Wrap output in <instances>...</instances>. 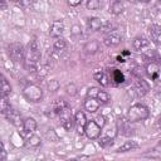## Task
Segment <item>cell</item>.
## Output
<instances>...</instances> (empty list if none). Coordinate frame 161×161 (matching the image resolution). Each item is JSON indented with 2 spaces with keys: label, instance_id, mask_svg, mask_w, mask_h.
I'll return each instance as SVG.
<instances>
[{
  "label": "cell",
  "instance_id": "74e56055",
  "mask_svg": "<svg viewBox=\"0 0 161 161\" xmlns=\"http://www.w3.org/2000/svg\"><path fill=\"white\" fill-rule=\"evenodd\" d=\"M98 92H99V88H97V87H91V88L87 91V97H93V98H96L97 94H98Z\"/></svg>",
  "mask_w": 161,
  "mask_h": 161
},
{
  "label": "cell",
  "instance_id": "ee69618b",
  "mask_svg": "<svg viewBox=\"0 0 161 161\" xmlns=\"http://www.w3.org/2000/svg\"><path fill=\"white\" fill-rule=\"evenodd\" d=\"M0 4H1V10H6V6H8L6 0H0Z\"/></svg>",
  "mask_w": 161,
  "mask_h": 161
},
{
  "label": "cell",
  "instance_id": "9a60e30c",
  "mask_svg": "<svg viewBox=\"0 0 161 161\" xmlns=\"http://www.w3.org/2000/svg\"><path fill=\"white\" fill-rule=\"evenodd\" d=\"M38 128V123H36V119L33 118V117H28L24 119L23 122V130L25 133H33L35 130Z\"/></svg>",
  "mask_w": 161,
  "mask_h": 161
},
{
  "label": "cell",
  "instance_id": "f35d334b",
  "mask_svg": "<svg viewBox=\"0 0 161 161\" xmlns=\"http://www.w3.org/2000/svg\"><path fill=\"white\" fill-rule=\"evenodd\" d=\"M94 121L103 128L104 126H106V118H104V116H102V114H99V116H97L96 118H94Z\"/></svg>",
  "mask_w": 161,
  "mask_h": 161
},
{
  "label": "cell",
  "instance_id": "ac0fdd59",
  "mask_svg": "<svg viewBox=\"0 0 161 161\" xmlns=\"http://www.w3.org/2000/svg\"><path fill=\"white\" fill-rule=\"evenodd\" d=\"M83 50H84L87 54L93 55V54H96V53L99 50V43H98L97 40H89V42H87V43L84 44Z\"/></svg>",
  "mask_w": 161,
  "mask_h": 161
},
{
  "label": "cell",
  "instance_id": "4dcf8cb0",
  "mask_svg": "<svg viewBox=\"0 0 161 161\" xmlns=\"http://www.w3.org/2000/svg\"><path fill=\"white\" fill-rule=\"evenodd\" d=\"M145 156H147V157H153V158H161V142H160L150 153H145Z\"/></svg>",
  "mask_w": 161,
  "mask_h": 161
},
{
  "label": "cell",
  "instance_id": "7c38bea8",
  "mask_svg": "<svg viewBox=\"0 0 161 161\" xmlns=\"http://www.w3.org/2000/svg\"><path fill=\"white\" fill-rule=\"evenodd\" d=\"M64 33V24L62 20H54L52 23L50 30H49V35L52 38H59L62 34Z\"/></svg>",
  "mask_w": 161,
  "mask_h": 161
},
{
  "label": "cell",
  "instance_id": "ffe728a7",
  "mask_svg": "<svg viewBox=\"0 0 161 161\" xmlns=\"http://www.w3.org/2000/svg\"><path fill=\"white\" fill-rule=\"evenodd\" d=\"M24 145L28 147V148H38L42 146V140L39 136L36 135H30V137L24 142Z\"/></svg>",
  "mask_w": 161,
  "mask_h": 161
},
{
  "label": "cell",
  "instance_id": "e0dca14e",
  "mask_svg": "<svg viewBox=\"0 0 161 161\" xmlns=\"http://www.w3.org/2000/svg\"><path fill=\"white\" fill-rule=\"evenodd\" d=\"M138 147V143L133 140H128V141H125L118 148H117V152L118 153H123V152H128V151H132L135 148Z\"/></svg>",
  "mask_w": 161,
  "mask_h": 161
},
{
  "label": "cell",
  "instance_id": "7bdbcfd3",
  "mask_svg": "<svg viewBox=\"0 0 161 161\" xmlns=\"http://www.w3.org/2000/svg\"><path fill=\"white\" fill-rule=\"evenodd\" d=\"M80 3H82V0H68V5L69 6H73V8L80 5Z\"/></svg>",
  "mask_w": 161,
  "mask_h": 161
},
{
  "label": "cell",
  "instance_id": "7dc6e473",
  "mask_svg": "<svg viewBox=\"0 0 161 161\" xmlns=\"http://www.w3.org/2000/svg\"><path fill=\"white\" fill-rule=\"evenodd\" d=\"M138 1H141V3H148L150 0H138Z\"/></svg>",
  "mask_w": 161,
  "mask_h": 161
},
{
  "label": "cell",
  "instance_id": "2e32d148",
  "mask_svg": "<svg viewBox=\"0 0 161 161\" xmlns=\"http://www.w3.org/2000/svg\"><path fill=\"white\" fill-rule=\"evenodd\" d=\"M93 78H94L102 87H107V86L109 84V77H108L107 73L103 72V70H96V72L93 73Z\"/></svg>",
  "mask_w": 161,
  "mask_h": 161
},
{
  "label": "cell",
  "instance_id": "816d5d0a",
  "mask_svg": "<svg viewBox=\"0 0 161 161\" xmlns=\"http://www.w3.org/2000/svg\"><path fill=\"white\" fill-rule=\"evenodd\" d=\"M157 1H158V3H161V0H157Z\"/></svg>",
  "mask_w": 161,
  "mask_h": 161
},
{
  "label": "cell",
  "instance_id": "d590c367",
  "mask_svg": "<svg viewBox=\"0 0 161 161\" xmlns=\"http://www.w3.org/2000/svg\"><path fill=\"white\" fill-rule=\"evenodd\" d=\"M77 86L74 84V83H68L67 86H65V93L68 94V96H70V97H73V96H75L77 94Z\"/></svg>",
  "mask_w": 161,
  "mask_h": 161
},
{
  "label": "cell",
  "instance_id": "6da1fadb",
  "mask_svg": "<svg viewBox=\"0 0 161 161\" xmlns=\"http://www.w3.org/2000/svg\"><path fill=\"white\" fill-rule=\"evenodd\" d=\"M40 58H42V55H40V48H39L38 40L35 38H33L28 44L25 59H24V63H23L25 69H28L29 72H36Z\"/></svg>",
  "mask_w": 161,
  "mask_h": 161
},
{
  "label": "cell",
  "instance_id": "603a6c76",
  "mask_svg": "<svg viewBox=\"0 0 161 161\" xmlns=\"http://www.w3.org/2000/svg\"><path fill=\"white\" fill-rule=\"evenodd\" d=\"M13 92V88H11V84L10 82L6 79L5 75H3V79H1V97H8L10 96Z\"/></svg>",
  "mask_w": 161,
  "mask_h": 161
},
{
  "label": "cell",
  "instance_id": "8fae6325",
  "mask_svg": "<svg viewBox=\"0 0 161 161\" xmlns=\"http://www.w3.org/2000/svg\"><path fill=\"white\" fill-rule=\"evenodd\" d=\"M160 65L161 64H158V63H156V62H148L147 64H146V67H145V70H146V74L152 79V80H156L157 78H158V75H160Z\"/></svg>",
  "mask_w": 161,
  "mask_h": 161
},
{
  "label": "cell",
  "instance_id": "d6a6232c",
  "mask_svg": "<svg viewBox=\"0 0 161 161\" xmlns=\"http://www.w3.org/2000/svg\"><path fill=\"white\" fill-rule=\"evenodd\" d=\"M47 87H48V89H49V92H57L59 88H60V83L57 80V79H50V80H48V84H47Z\"/></svg>",
  "mask_w": 161,
  "mask_h": 161
},
{
  "label": "cell",
  "instance_id": "f546056e",
  "mask_svg": "<svg viewBox=\"0 0 161 161\" xmlns=\"http://www.w3.org/2000/svg\"><path fill=\"white\" fill-rule=\"evenodd\" d=\"M10 108H13V107H11L10 102L8 101V97H1V101H0V109H1V113L5 114Z\"/></svg>",
  "mask_w": 161,
  "mask_h": 161
},
{
  "label": "cell",
  "instance_id": "484cf974",
  "mask_svg": "<svg viewBox=\"0 0 161 161\" xmlns=\"http://www.w3.org/2000/svg\"><path fill=\"white\" fill-rule=\"evenodd\" d=\"M111 78H112V80L116 84H121V83H123L126 80L125 79V74L119 69H113L112 70V74H111Z\"/></svg>",
  "mask_w": 161,
  "mask_h": 161
},
{
  "label": "cell",
  "instance_id": "30bf717a",
  "mask_svg": "<svg viewBox=\"0 0 161 161\" xmlns=\"http://www.w3.org/2000/svg\"><path fill=\"white\" fill-rule=\"evenodd\" d=\"M121 42H122V36H121V34L117 33V31H109V33L106 35L104 40H103V43H104L107 47H109V48H113V47L119 45Z\"/></svg>",
  "mask_w": 161,
  "mask_h": 161
},
{
  "label": "cell",
  "instance_id": "bcb514c9",
  "mask_svg": "<svg viewBox=\"0 0 161 161\" xmlns=\"http://www.w3.org/2000/svg\"><path fill=\"white\" fill-rule=\"evenodd\" d=\"M117 59H118V62H125V59L122 57H117Z\"/></svg>",
  "mask_w": 161,
  "mask_h": 161
},
{
  "label": "cell",
  "instance_id": "44dd1931",
  "mask_svg": "<svg viewBox=\"0 0 161 161\" xmlns=\"http://www.w3.org/2000/svg\"><path fill=\"white\" fill-rule=\"evenodd\" d=\"M68 108H69V104H68V102L64 101V99H57V101L53 103V111H54V113H57V114H60L63 111H65V109H68Z\"/></svg>",
  "mask_w": 161,
  "mask_h": 161
},
{
  "label": "cell",
  "instance_id": "52a82bcc",
  "mask_svg": "<svg viewBox=\"0 0 161 161\" xmlns=\"http://www.w3.org/2000/svg\"><path fill=\"white\" fill-rule=\"evenodd\" d=\"M133 89H135V92H136V94L138 96V97H143V96H146L147 93H148V91H150V84L143 79V78H137L136 80H135V83H133Z\"/></svg>",
  "mask_w": 161,
  "mask_h": 161
},
{
  "label": "cell",
  "instance_id": "b9f144b4",
  "mask_svg": "<svg viewBox=\"0 0 161 161\" xmlns=\"http://www.w3.org/2000/svg\"><path fill=\"white\" fill-rule=\"evenodd\" d=\"M0 160H1V161H5V160H6V150H5L4 142L1 143V156H0Z\"/></svg>",
  "mask_w": 161,
  "mask_h": 161
},
{
  "label": "cell",
  "instance_id": "83f0119b",
  "mask_svg": "<svg viewBox=\"0 0 161 161\" xmlns=\"http://www.w3.org/2000/svg\"><path fill=\"white\" fill-rule=\"evenodd\" d=\"M67 48V40L64 39V38H57V40L54 42V44H53V49L55 50V52H58V53H60V52H63L64 49Z\"/></svg>",
  "mask_w": 161,
  "mask_h": 161
},
{
  "label": "cell",
  "instance_id": "d6986e66",
  "mask_svg": "<svg viewBox=\"0 0 161 161\" xmlns=\"http://www.w3.org/2000/svg\"><path fill=\"white\" fill-rule=\"evenodd\" d=\"M121 122H118V130L121 131V133L123 135V136H131L132 133H133V130L131 128V122L127 119V121H125V119H119Z\"/></svg>",
  "mask_w": 161,
  "mask_h": 161
},
{
  "label": "cell",
  "instance_id": "9c48e42d",
  "mask_svg": "<svg viewBox=\"0 0 161 161\" xmlns=\"http://www.w3.org/2000/svg\"><path fill=\"white\" fill-rule=\"evenodd\" d=\"M74 121H75V130L79 135H83L84 133V128H86V125H87V117H86V113L82 112V111H78L75 112L74 114Z\"/></svg>",
  "mask_w": 161,
  "mask_h": 161
},
{
  "label": "cell",
  "instance_id": "4316f807",
  "mask_svg": "<svg viewBox=\"0 0 161 161\" xmlns=\"http://www.w3.org/2000/svg\"><path fill=\"white\" fill-rule=\"evenodd\" d=\"M145 59H147L148 62H156L158 64H161V57L158 55V53L156 50H148L147 53L143 54Z\"/></svg>",
  "mask_w": 161,
  "mask_h": 161
},
{
  "label": "cell",
  "instance_id": "e575fe53",
  "mask_svg": "<svg viewBox=\"0 0 161 161\" xmlns=\"http://www.w3.org/2000/svg\"><path fill=\"white\" fill-rule=\"evenodd\" d=\"M45 137L49 140V141H52V142H57L58 140H59V136L55 133V131L54 130H52V128H49L48 131H45Z\"/></svg>",
  "mask_w": 161,
  "mask_h": 161
},
{
  "label": "cell",
  "instance_id": "f907efd6",
  "mask_svg": "<svg viewBox=\"0 0 161 161\" xmlns=\"http://www.w3.org/2000/svg\"><path fill=\"white\" fill-rule=\"evenodd\" d=\"M157 97H158V98L161 99V93H158V94H157Z\"/></svg>",
  "mask_w": 161,
  "mask_h": 161
},
{
  "label": "cell",
  "instance_id": "681fc988",
  "mask_svg": "<svg viewBox=\"0 0 161 161\" xmlns=\"http://www.w3.org/2000/svg\"><path fill=\"white\" fill-rule=\"evenodd\" d=\"M158 126H160V128H161V118L158 119Z\"/></svg>",
  "mask_w": 161,
  "mask_h": 161
},
{
  "label": "cell",
  "instance_id": "5bb4252c",
  "mask_svg": "<svg viewBox=\"0 0 161 161\" xmlns=\"http://www.w3.org/2000/svg\"><path fill=\"white\" fill-rule=\"evenodd\" d=\"M148 45H150V40L147 38H143V36H137V38H135L132 40V48L136 52H142Z\"/></svg>",
  "mask_w": 161,
  "mask_h": 161
},
{
  "label": "cell",
  "instance_id": "4fadbf2b",
  "mask_svg": "<svg viewBox=\"0 0 161 161\" xmlns=\"http://www.w3.org/2000/svg\"><path fill=\"white\" fill-rule=\"evenodd\" d=\"M83 106H84V109H86L87 112L94 113V112L98 111V108H99V106H101V102H99L97 98L87 97L86 101H84V103H83Z\"/></svg>",
  "mask_w": 161,
  "mask_h": 161
},
{
  "label": "cell",
  "instance_id": "7a4b0ae2",
  "mask_svg": "<svg viewBox=\"0 0 161 161\" xmlns=\"http://www.w3.org/2000/svg\"><path fill=\"white\" fill-rule=\"evenodd\" d=\"M150 117V111L148 108L142 104V103H136L132 104L128 111H127V119L133 123V122H140V121H145Z\"/></svg>",
  "mask_w": 161,
  "mask_h": 161
},
{
  "label": "cell",
  "instance_id": "f1b7e54d",
  "mask_svg": "<svg viewBox=\"0 0 161 161\" xmlns=\"http://www.w3.org/2000/svg\"><path fill=\"white\" fill-rule=\"evenodd\" d=\"M96 98L101 102V104H106V103H108V102L111 101L109 94H108L107 92H104V91H101V89H99V92H98V94H97Z\"/></svg>",
  "mask_w": 161,
  "mask_h": 161
},
{
  "label": "cell",
  "instance_id": "8992f818",
  "mask_svg": "<svg viewBox=\"0 0 161 161\" xmlns=\"http://www.w3.org/2000/svg\"><path fill=\"white\" fill-rule=\"evenodd\" d=\"M59 117H60V125H62V127H63L65 131H70V130L75 126L74 117L72 116L69 108L65 109V111H63V112L59 114Z\"/></svg>",
  "mask_w": 161,
  "mask_h": 161
},
{
  "label": "cell",
  "instance_id": "c3c4849f",
  "mask_svg": "<svg viewBox=\"0 0 161 161\" xmlns=\"http://www.w3.org/2000/svg\"><path fill=\"white\" fill-rule=\"evenodd\" d=\"M9 1H13V3H20V0H9Z\"/></svg>",
  "mask_w": 161,
  "mask_h": 161
},
{
  "label": "cell",
  "instance_id": "f6af8a7d",
  "mask_svg": "<svg viewBox=\"0 0 161 161\" xmlns=\"http://www.w3.org/2000/svg\"><path fill=\"white\" fill-rule=\"evenodd\" d=\"M122 54H123V55H128V54H130V52H127V49H125V50L122 52Z\"/></svg>",
  "mask_w": 161,
  "mask_h": 161
},
{
  "label": "cell",
  "instance_id": "277c9868",
  "mask_svg": "<svg viewBox=\"0 0 161 161\" xmlns=\"http://www.w3.org/2000/svg\"><path fill=\"white\" fill-rule=\"evenodd\" d=\"M8 54H9L10 59L13 62H15V63H24L26 50L24 49L21 43L14 42V43L8 45Z\"/></svg>",
  "mask_w": 161,
  "mask_h": 161
},
{
  "label": "cell",
  "instance_id": "ab89813d",
  "mask_svg": "<svg viewBox=\"0 0 161 161\" xmlns=\"http://www.w3.org/2000/svg\"><path fill=\"white\" fill-rule=\"evenodd\" d=\"M35 3V0H20V5L24 8H29Z\"/></svg>",
  "mask_w": 161,
  "mask_h": 161
},
{
  "label": "cell",
  "instance_id": "ba28073f",
  "mask_svg": "<svg viewBox=\"0 0 161 161\" xmlns=\"http://www.w3.org/2000/svg\"><path fill=\"white\" fill-rule=\"evenodd\" d=\"M5 118L11 123V125H14L15 127H23V119H21V116H20V113L16 111V109H14V108H10L5 114Z\"/></svg>",
  "mask_w": 161,
  "mask_h": 161
},
{
  "label": "cell",
  "instance_id": "836d02e7",
  "mask_svg": "<svg viewBox=\"0 0 161 161\" xmlns=\"http://www.w3.org/2000/svg\"><path fill=\"white\" fill-rule=\"evenodd\" d=\"M98 143H99L101 147H107V146H109V145L113 143V138H112L111 136H107V135H106V136H103V137L99 138Z\"/></svg>",
  "mask_w": 161,
  "mask_h": 161
},
{
  "label": "cell",
  "instance_id": "7402d4cb",
  "mask_svg": "<svg viewBox=\"0 0 161 161\" xmlns=\"http://www.w3.org/2000/svg\"><path fill=\"white\" fill-rule=\"evenodd\" d=\"M102 25H103V21L101 18L93 16V18L88 19V26L92 31H99L102 29Z\"/></svg>",
  "mask_w": 161,
  "mask_h": 161
},
{
  "label": "cell",
  "instance_id": "1f68e13d",
  "mask_svg": "<svg viewBox=\"0 0 161 161\" xmlns=\"http://www.w3.org/2000/svg\"><path fill=\"white\" fill-rule=\"evenodd\" d=\"M49 70H50V67L48 64H39L38 65V69H36V73H38L39 77L43 78V77H45L48 74Z\"/></svg>",
  "mask_w": 161,
  "mask_h": 161
},
{
  "label": "cell",
  "instance_id": "8d00e7d4",
  "mask_svg": "<svg viewBox=\"0 0 161 161\" xmlns=\"http://www.w3.org/2000/svg\"><path fill=\"white\" fill-rule=\"evenodd\" d=\"M101 6L99 0H88L87 1V9L88 10H98Z\"/></svg>",
  "mask_w": 161,
  "mask_h": 161
},
{
  "label": "cell",
  "instance_id": "cb8c5ba5",
  "mask_svg": "<svg viewBox=\"0 0 161 161\" xmlns=\"http://www.w3.org/2000/svg\"><path fill=\"white\" fill-rule=\"evenodd\" d=\"M123 10H125V4H123L121 0L113 1L112 5H111V8H109V11H111L112 14H114V15H119Z\"/></svg>",
  "mask_w": 161,
  "mask_h": 161
},
{
  "label": "cell",
  "instance_id": "5b68a950",
  "mask_svg": "<svg viewBox=\"0 0 161 161\" xmlns=\"http://www.w3.org/2000/svg\"><path fill=\"white\" fill-rule=\"evenodd\" d=\"M101 132H102V127L94 119H91V121L87 122L86 128H84V135L89 140H97V138H99Z\"/></svg>",
  "mask_w": 161,
  "mask_h": 161
},
{
  "label": "cell",
  "instance_id": "60d3db41",
  "mask_svg": "<svg viewBox=\"0 0 161 161\" xmlns=\"http://www.w3.org/2000/svg\"><path fill=\"white\" fill-rule=\"evenodd\" d=\"M80 33H82L80 26H79V25H73V28H72V34H73V35H80Z\"/></svg>",
  "mask_w": 161,
  "mask_h": 161
},
{
  "label": "cell",
  "instance_id": "3957f363",
  "mask_svg": "<svg viewBox=\"0 0 161 161\" xmlns=\"http://www.w3.org/2000/svg\"><path fill=\"white\" fill-rule=\"evenodd\" d=\"M23 96L28 102L36 103V102H40L43 98V89L38 84L29 83L23 88Z\"/></svg>",
  "mask_w": 161,
  "mask_h": 161
},
{
  "label": "cell",
  "instance_id": "d4e9b609",
  "mask_svg": "<svg viewBox=\"0 0 161 161\" xmlns=\"http://www.w3.org/2000/svg\"><path fill=\"white\" fill-rule=\"evenodd\" d=\"M148 33H150V36H151V40L156 44V40H157V38L161 35V26L160 25H156V24H153V25H151L150 28H148Z\"/></svg>",
  "mask_w": 161,
  "mask_h": 161
}]
</instances>
